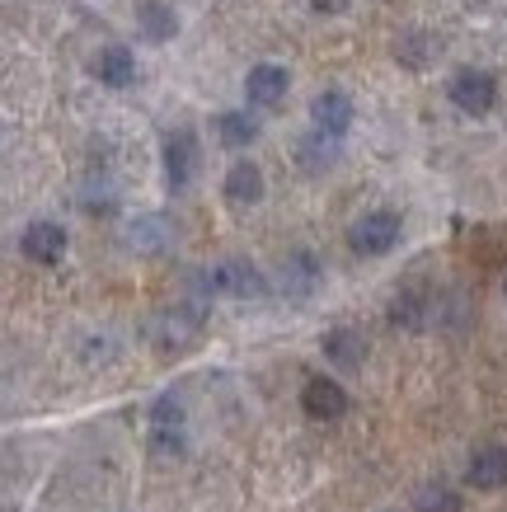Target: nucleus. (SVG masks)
<instances>
[{"mask_svg": "<svg viewBox=\"0 0 507 512\" xmlns=\"http://www.w3.org/2000/svg\"><path fill=\"white\" fill-rule=\"evenodd\" d=\"M428 315H432V306H428V292H423V287H404V292L390 301V325L395 329H423Z\"/></svg>", "mask_w": 507, "mask_h": 512, "instance_id": "17", "label": "nucleus"}, {"mask_svg": "<svg viewBox=\"0 0 507 512\" xmlns=\"http://www.w3.org/2000/svg\"><path fill=\"white\" fill-rule=\"evenodd\" d=\"M465 484L479 489V494L507 489V447L503 442H484V447L470 451V461H465Z\"/></svg>", "mask_w": 507, "mask_h": 512, "instance_id": "8", "label": "nucleus"}, {"mask_svg": "<svg viewBox=\"0 0 507 512\" xmlns=\"http://www.w3.org/2000/svg\"><path fill=\"white\" fill-rule=\"evenodd\" d=\"M151 428H184V400H179L174 390H165V395L151 404Z\"/></svg>", "mask_w": 507, "mask_h": 512, "instance_id": "21", "label": "nucleus"}, {"mask_svg": "<svg viewBox=\"0 0 507 512\" xmlns=\"http://www.w3.org/2000/svg\"><path fill=\"white\" fill-rule=\"evenodd\" d=\"M296 160H301V170H306V174L329 170V165L338 160V141L324 137V132H310V137L296 146Z\"/></svg>", "mask_w": 507, "mask_h": 512, "instance_id": "18", "label": "nucleus"}, {"mask_svg": "<svg viewBox=\"0 0 507 512\" xmlns=\"http://www.w3.org/2000/svg\"><path fill=\"white\" fill-rule=\"evenodd\" d=\"M315 287H320V259L310 249H292L282 259V296L306 301V296H315Z\"/></svg>", "mask_w": 507, "mask_h": 512, "instance_id": "12", "label": "nucleus"}, {"mask_svg": "<svg viewBox=\"0 0 507 512\" xmlns=\"http://www.w3.org/2000/svg\"><path fill=\"white\" fill-rule=\"evenodd\" d=\"M188 437L184 428H151V456L155 461H174V456H184Z\"/></svg>", "mask_w": 507, "mask_h": 512, "instance_id": "20", "label": "nucleus"}, {"mask_svg": "<svg viewBox=\"0 0 507 512\" xmlns=\"http://www.w3.org/2000/svg\"><path fill=\"white\" fill-rule=\"evenodd\" d=\"M301 414L315 423H338L348 414V390L338 386L334 376H310L301 390Z\"/></svg>", "mask_w": 507, "mask_h": 512, "instance_id": "6", "label": "nucleus"}, {"mask_svg": "<svg viewBox=\"0 0 507 512\" xmlns=\"http://www.w3.org/2000/svg\"><path fill=\"white\" fill-rule=\"evenodd\" d=\"M207 287H212V296H235V301H263L268 296V278L245 259H226V264L207 268Z\"/></svg>", "mask_w": 507, "mask_h": 512, "instance_id": "4", "label": "nucleus"}, {"mask_svg": "<svg viewBox=\"0 0 507 512\" xmlns=\"http://www.w3.org/2000/svg\"><path fill=\"white\" fill-rule=\"evenodd\" d=\"M503 296H507V278H503Z\"/></svg>", "mask_w": 507, "mask_h": 512, "instance_id": "24", "label": "nucleus"}, {"mask_svg": "<svg viewBox=\"0 0 507 512\" xmlns=\"http://www.w3.org/2000/svg\"><path fill=\"white\" fill-rule=\"evenodd\" d=\"M202 315H207V301H179L174 311H165L160 325H155L160 348H184V343L202 329Z\"/></svg>", "mask_w": 507, "mask_h": 512, "instance_id": "10", "label": "nucleus"}, {"mask_svg": "<svg viewBox=\"0 0 507 512\" xmlns=\"http://www.w3.org/2000/svg\"><path fill=\"white\" fill-rule=\"evenodd\" d=\"M132 245L137 249H146V254H151V249H160L165 245V221L160 217H141V221H132Z\"/></svg>", "mask_w": 507, "mask_h": 512, "instance_id": "22", "label": "nucleus"}, {"mask_svg": "<svg viewBox=\"0 0 507 512\" xmlns=\"http://www.w3.org/2000/svg\"><path fill=\"white\" fill-rule=\"evenodd\" d=\"M221 193H226L231 207H254L268 193V179H263V170L254 160H235L231 170H226V179H221Z\"/></svg>", "mask_w": 507, "mask_h": 512, "instance_id": "11", "label": "nucleus"}, {"mask_svg": "<svg viewBox=\"0 0 507 512\" xmlns=\"http://www.w3.org/2000/svg\"><path fill=\"white\" fill-rule=\"evenodd\" d=\"M353 94L338 90V85H329V90H320L315 99H310V123H315V132H324V137L343 141L348 137V127H353Z\"/></svg>", "mask_w": 507, "mask_h": 512, "instance_id": "5", "label": "nucleus"}, {"mask_svg": "<svg viewBox=\"0 0 507 512\" xmlns=\"http://www.w3.org/2000/svg\"><path fill=\"white\" fill-rule=\"evenodd\" d=\"M400 231H404L400 212L371 207V212H362V217L348 226V245H353V254H362V259H381V254H390V249L400 245Z\"/></svg>", "mask_w": 507, "mask_h": 512, "instance_id": "1", "label": "nucleus"}, {"mask_svg": "<svg viewBox=\"0 0 507 512\" xmlns=\"http://www.w3.org/2000/svg\"><path fill=\"white\" fill-rule=\"evenodd\" d=\"M287 90H292L287 66H277V62L249 66V76H245V104L249 109H273V104L287 99Z\"/></svg>", "mask_w": 507, "mask_h": 512, "instance_id": "9", "label": "nucleus"}, {"mask_svg": "<svg viewBox=\"0 0 507 512\" xmlns=\"http://www.w3.org/2000/svg\"><path fill=\"white\" fill-rule=\"evenodd\" d=\"M320 353L329 357L334 367L353 372V367H362V362H367V339H362L357 329H348V325H334V329H324Z\"/></svg>", "mask_w": 507, "mask_h": 512, "instance_id": "14", "label": "nucleus"}, {"mask_svg": "<svg viewBox=\"0 0 507 512\" xmlns=\"http://www.w3.org/2000/svg\"><path fill=\"white\" fill-rule=\"evenodd\" d=\"M414 508L418 512H465V503L451 484H423L414 494Z\"/></svg>", "mask_w": 507, "mask_h": 512, "instance_id": "19", "label": "nucleus"}, {"mask_svg": "<svg viewBox=\"0 0 507 512\" xmlns=\"http://www.w3.org/2000/svg\"><path fill=\"white\" fill-rule=\"evenodd\" d=\"M19 254L38 268H52L66 259V231L57 221H29L24 235H19Z\"/></svg>", "mask_w": 507, "mask_h": 512, "instance_id": "7", "label": "nucleus"}, {"mask_svg": "<svg viewBox=\"0 0 507 512\" xmlns=\"http://www.w3.org/2000/svg\"><path fill=\"white\" fill-rule=\"evenodd\" d=\"M160 165H165V184L169 193H184L193 184V170H198V132L193 127H174L160 141Z\"/></svg>", "mask_w": 507, "mask_h": 512, "instance_id": "3", "label": "nucleus"}, {"mask_svg": "<svg viewBox=\"0 0 507 512\" xmlns=\"http://www.w3.org/2000/svg\"><path fill=\"white\" fill-rule=\"evenodd\" d=\"M94 76H99V85H108V90H127V85L137 80V57H132V47L127 43L99 47V57H94Z\"/></svg>", "mask_w": 507, "mask_h": 512, "instance_id": "13", "label": "nucleus"}, {"mask_svg": "<svg viewBox=\"0 0 507 512\" xmlns=\"http://www.w3.org/2000/svg\"><path fill=\"white\" fill-rule=\"evenodd\" d=\"M212 123H216L221 146H231V151H245V146H254V141H259V123L249 118V109H221Z\"/></svg>", "mask_w": 507, "mask_h": 512, "instance_id": "15", "label": "nucleus"}, {"mask_svg": "<svg viewBox=\"0 0 507 512\" xmlns=\"http://www.w3.org/2000/svg\"><path fill=\"white\" fill-rule=\"evenodd\" d=\"M446 99H451V109L465 113V118H489L498 109V80L489 71H475V66H465L456 76L446 80Z\"/></svg>", "mask_w": 507, "mask_h": 512, "instance_id": "2", "label": "nucleus"}, {"mask_svg": "<svg viewBox=\"0 0 507 512\" xmlns=\"http://www.w3.org/2000/svg\"><path fill=\"white\" fill-rule=\"evenodd\" d=\"M137 24H141V33H146L151 43H169V38L179 33V15H174V5H165V0H141Z\"/></svg>", "mask_w": 507, "mask_h": 512, "instance_id": "16", "label": "nucleus"}, {"mask_svg": "<svg viewBox=\"0 0 507 512\" xmlns=\"http://www.w3.org/2000/svg\"><path fill=\"white\" fill-rule=\"evenodd\" d=\"M310 10H320V15H343L348 0H310Z\"/></svg>", "mask_w": 507, "mask_h": 512, "instance_id": "23", "label": "nucleus"}]
</instances>
